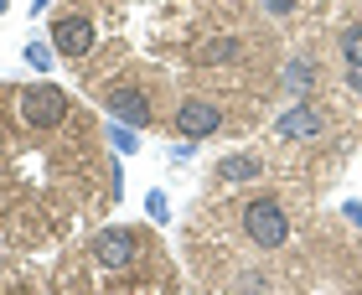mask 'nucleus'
Here are the masks:
<instances>
[{"instance_id":"1","label":"nucleus","mask_w":362,"mask_h":295,"mask_svg":"<svg viewBox=\"0 0 362 295\" xmlns=\"http://www.w3.org/2000/svg\"><path fill=\"white\" fill-rule=\"evenodd\" d=\"M243 233L254 238V249H285V238H290L285 202H274V197H254V202H243Z\"/></svg>"},{"instance_id":"2","label":"nucleus","mask_w":362,"mask_h":295,"mask_svg":"<svg viewBox=\"0 0 362 295\" xmlns=\"http://www.w3.org/2000/svg\"><path fill=\"white\" fill-rule=\"evenodd\" d=\"M68 120V93H62L57 83H26L21 88V125L31 129H47V125H62Z\"/></svg>"},{"instance_id":"3","label":"nucleus","mask_w":362,"mask_h":295,"mask_svg":"<svg viewBox=\"0 0 362 295\" xmlns=\"http://www.w3.org/2000/svg\"><path fill=\"white\" fill-rule=\"evenodd\" d=\"M93 259L104 270H129L140 259V233L135 228H104V233H93Z\"/></svg>"},{"instance_id":"4","label":"nucleus","mask_w":362,"mask_h":295,"mask_svg":"<svg viewBox=\"0 0 362 295\" xmlns=\"http://www.w3.org/2000/svg\"><path fill=\"white\" fill-rule=\"evenodd\" d=\"M223 129V109L212 104V98H181V109H176V135H187V140H212Z\"/></svg>"},{"instance_id":"5","label":"nucleus","mask_w":362,"mask_h":295,"mask_svg":"<svg viewBox=\"0 0 362 295\" xmlns=\"http://www.w3.org/2000/svg\"><path fill=\"white\" fill-rule=\"evenodd\" d=\"M52 47L62 57H83L93 47V21L88 16H57L52 21Z\"/></svg>"},{"instance_id":"6","label":"nucleus","mask_w":362,"mask_h":295,"mask_svg":"<svg viewBox=\"0 0 362 295\" xmlns=\"http://www.w3.org/2000/svg\"><path fill=\"white\" fill-rule=\"evenodd\" d=\"M274 129H279V135H285V140H310V135H316V129H321V114L310 109L305 98H295V104H290V109H285V114H279V120H274Z\"/></svg>"},{"instance_id":"7","label":"nucleus","mask_w":362,"mask_h":295,"mask_svg":"<svg viewBox=\"0 0 362 295\" xmlns=\"http://www.w3.org/2000/svg\"><path fill=\"white\" fill-rule=\"evenodd\" d=\"M109 114L140 129V125H151V98L140 88H109Z\"/></svg>"},{"instance_id":"8","label":"nucleus","mask_w":362,"mask_h":295,"mask_svg":"<svg viewBox=\"0 0 362 295\" xmlns=\"http://www.w3.org/2000/svg\"><path fill=\"white\" fill-rule=\"evenodd\" d=\"M259 171H264V161H259L254 151H233V156L218 161V176H223V182H254Z\"/></svg>"},{"instance_id":"9","label":"nucleus","mask_w":362,"mask_h":295,"mask_svg":"<svg viewBox=\"0 0 362 295\" xmlns=\"http://www.w3.org/2000/svg\"><path fill=\"white\" fill-rule=\"evenodd\" d=\"M310 78H316V73H310V62H305V57H295V62H285V88H290L295 98H305V88H310Z\"/></svg>"},{"instance_id":"10","label":"nucleus","mask_w":362,"mask_h":295,"mask_svg":"<svg viewBox=\"0 0 362 295\" xmlns=\"http://www.w3.org/2000/svg\"><path fill=\"white\" fill-rule=\"evenodd\" d=\"M109 145H114L119 156H135V151H140V129H135V125L124 129V120H114V125H109Z\"/></svg>"},{"instance_id":"11","label":"nucleus","mask_w":362,"mask_h":295,"mask_svg":"<svg viewBox=\"0 0 362 295\" xmlns=\"http://www.w3.org/2000/svg\"><path fill=\"white\" fill-rule=\"evenodd\" d=\"M52 62H57V47H47V42H26V68H37L42 78L52 73Z\"/></svg>"},{"instance_id":"12","label":"nucleus","mask_w":362,"mask_h":295,"mask_svg":"<svg viewBox=\"0 0 362 295\" xmlns=\"http://www.w3.org/2000/svg\"><path fill=\"white\" fill-rule=\"evenodd\" d=\"M233 52H238V42H233V37H218V42L202 47V62H228Z\"/></svg>"},{"instance_id":"13","label":"nucleus","mask_w":362,"mask_h":295,"mask_svg":"<svg viewBox=\"0 0 362 295\" xmlns=\"http://www.w3.org/2000/svg\"><path fill=\"white\" fill-rule=\"evenodd\" d=\"M341 57H347V62H362V26H347V31H341Z\"/></svg>"},{"instance_id":"14","label":"nucleus","mask_w":362,"mask_h":295,"mask_svg":"<svg viewBox=\"0 0 362 295\" xmlns=\"http://www.w3.org/2000/svg\"><path fill=\"white\" fill-rule=\"evenodd\" d=\"M145 212H151L156 223H166V218H171V207H166V192H160V187H156V192H145Z\"/></svg>"},{"instance_id":"15","label":"nucleus","mask_w":362,"mask_h":295,"mask_svg":"<svg viewBox=\"0 0 362 295\" xmlns=\"http://www.w3.org/2000/svg\"><path fill=\"white\" fill-rule=\"evenodd\" d=\"M269 280H264V274H238V290H264Z\"/></svg>"},{"instance_id":"16","label":"nucleus","mask_w":362,"mask_h":295,"mask_svg":"<svg viewBox=\"0 0 362 295\" xmlns=\"http://www.w3.org/2000/svg\"><path fill=\"white\" fill-rule=\"evenodd\" d=\"M264 11H269V16H290L295 0H264Z\"/></svg>"},{"instance_id":"17","label":"nucleus","mask_w":362,"mask_h":295,"mask_svg":"<svg viewBox=\"0 0 362 295\" xmlns=\"http://www.w3.org/2000/svg\"><path fill=\"white\" fill-rule=\"evenodd\" d=\"M347 83H352V88L362 93V62H347Z\"/></svg>"},{"instance_id":"18","label":"nucleus","mask_w":362,"mask_h":295,"mask_svg":"<svg viewBox=\"0 0 362 295\" xmlns=\"http://www.w3.org/2000/svg\"><path fill=\"white\" fill-rule=\"evenodd\" d=\"M347 223H357V228H362V202H347Z\"/></svg>"},{"instance_id":"19","label":"nucleus","mask_w":362,"mask_h":295,"mask_svg":"<svg viewBox=\"0 0 362 295\" xmlns=\"http://www.w3.org/2000/svg\"><path fill=\"white\" fill-rule=\"evenodd\" d=\"M47 6H52V0H31V16H47Z\"/></svg>"},{"instance_id":"20","label":"nucleus","mask_w":362,"mask_h":295,"mask_svg":"<svg viewBox=\"0 0 362 295\" xmlns=\"http://www.w3.org/2000/svg\"><path fill=\"white\" fill-rule=\"evenodd\" d=\"M6 6H11V0H0V16H6Z\"/></svg>"},{"instance_id":"21","label":"nucleus","mask_w":362,"mask_h":295,"mask_svg":"<svg viewBox=\"0 0 362 295\" xmlns=\"http://www.w3.org/2000/svg\"><path fill=\"white\" fill-rule=\"evenodd\" d=\"M0 88H6V83H0Z\"/></svg>"}]
</instances>
